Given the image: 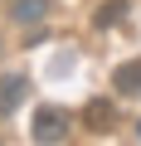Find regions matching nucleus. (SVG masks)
I'll return each instance as SVG.
<instances>
[{"mask_svg": "<svg viewBox=\"0 0 141 146\" xmlns=\"http://www.w3.org/2000/svg\"><path fill=\"white\" fill-rule=\"evenodd\" d=\"M68 131H73V117L63 107H39L34 112V127H29L34 141H68Z\"/></svg>", "mask_w": 141, "mask_h": 146, "instance_id": "obj_1", "label": "nucleus"}, {"mask_svg": "<svg viewBox=\"0 0 141 146\" xmlns=\"http://www.w3.org/2000/svg\"><path fill=\"white\" fill-rule=\"evenodd\" d=\"M93 136H112L117 131V102L112 98H93V102H83V117H78Z\"/></svg>", "mask_w": 141, "mask_h": 146, "instance_id": "obj_2", "label": "nucleus"}, {"mask_svg": "<svg viewBox=\"0 0 141 146\" xmlns=\"http://www.w3.org/2000/svg\"><path fill=\"white\" fill-rule=\"evenodd\" d=\"M112 88L117 98H141V58H126L112 68Z\"/></svg>", "mask_w": 141, "mask_h": 146, "instance_id": "obj_3", "label": "nucleus"}, {"mask_svg": "<svg viewBox=\"0 0 141 146\" xmlns=\"http://www.w3.org/2000/svg\"><path fill=\"white\" fill-rule=\"evenodd\" d=\"M24 93H29V78H24V73H10V78H0V117H10V112L24 102Z\"/></svg>", "mask_w": 141, "mask_h": 146, "instance_id": "obj_4", "label": "nucleus"}, {"mask_svg": "<svg viewBox=\"0 0 141 146\" xmlns=\"http://www.w3.org/2000/svg\"><path fill=\"white\" fill-rule=\"evenodd\" d=\"M44 15H49V0H15L10 5L15 25H44Z\"/></svg>", "mask_w": 141, "mask_h": 146, "instance_id": "obj_5", "label": "nucleus"}, {"mask_svg": "<svg viewBox=\"0 0 141 146\" xmlns=\"http://www.w3.org/2000/svg\"><path fill=\"white\" fill-rule=\"evenodd\" d=\"M126 10H131L126 0H102L97 15H93V25H97V29H112V25H122V20H126Z\"/></svg>", "mask_w": 141, "mask_h": 146, "instance_id": "obj_6", "label": "nucleus"}, {"mask_svg": "<svg viewBox=\"0 0 141 146\" xmlns=\"http://www.w3.org/2000/svg\"><path fill=\"white\" fill-rule=\"evenodd\" d=\"M136 141H141V122H136Z\"/></svg>", "mask_w": 141, "mask_h": 146, "instance_id": "obj_7", "label": "nucleus"}]
</instances>
